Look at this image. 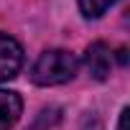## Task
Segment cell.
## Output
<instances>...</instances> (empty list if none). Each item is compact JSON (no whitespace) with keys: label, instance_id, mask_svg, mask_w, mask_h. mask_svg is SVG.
Segmentation results:
<instances>
[{"label":"cell","instance_id":"obj_3","mask_svg":"<svg viewBox=\"0 0 130 130\" xmlns=\"http://www.w3.org/2000/svg\"><path fill=\"white\" fill-rule=\"evenodd\" d=\"M84 61H87L89 74H92L97 82H105V79L110 77V69H112V54H110V48H107L105 43H100V41L92 43V46L87 48Z\"/></svg>","mask_w":130,"mask_h":130},{"label":"cell","instance_id":"obj_5","mask_svg":"<svg viewBox=\"0 0 130 130\" xmlns=\"http://www.w3.org/2000/svg\"><path fill=\"white\" fill-rule=\"evenodd\" d=\"M117 0H79V8L87 18H100L110 5H115Z\"/></svg>","mask_w":130,"mask_h":130},{"label":"cell","instance_id":"obj_1","mask_svg":"<svg viewBox=\"0 0 130 130\" xmlns=\"http://www.w3.org/2000/svg\"><path fill=\"white\" fill-rule=\"evenodd\" d=\"M79 69V61L72 51L64 48H54L38 56V61L31 69V79L41 87H54V84H64L69 82Z\"/></svg>","mask_w":130,"mask_h":130},{"label":"cell","instance_id":"obj_2","mask_svg":"<svg viewBox=\"0 0 130 130\" xmlns=\"http://www.w3.org/2000/svg\"><path fill=\"white\" fill-rule=\"evenodd\" d=\"M23 64V48L8 33H0V82L13 79Z\"/></svg>","mask_w":130,"mask_h":130},{"label":"cell","instance_id":"obj_6","mask_svg":"<svg viewBox=\"0 0 130 130\" xmlns=\"http://www.w3.org/2000/svg\"><path fill=\"white\" fill-rule=\"evenodd\" d=\"M125 125H127V110H122V115H120V125H117V130H125Z\"/></svg>","mask_w":130,"mask_h":130},{"label":"cell","instance_id":"obj_4","mask_svg":"<svg viewBox=\"0 0 130 130\" xmlns=\"http://www.w3.org/2000/svg\"><path fill=\"white\" fill-rule=\"evenodd\" d=\"M21 110H23V102L15 92L0 89V130H10L18 122Z\"/></svg>","mask_w":130,"mask_h":130}]
</instances>
